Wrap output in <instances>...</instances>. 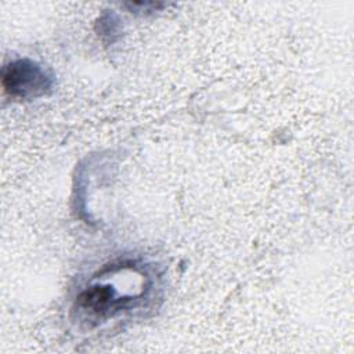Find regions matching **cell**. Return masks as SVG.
Returning a JSON list of instances; mask_svg holds the SVG:
<instances>
[{"label": "cell", "mask_w": 354, "mask_h": 354, "mask_svg": "<svg viewBox=\"0 0 354 354\" xmlns=\"http://www.w3.org/2000/svg\"><path fill=\"white\" fill-rule=\"evenodd\" d=\"M1 84L4 91L12 97L35 98L51 88L53 79L39 64L30 59H17L4 66Z\"/></svg>", "instance_id": "obj_1"}, {"label": "cell", "mask_w": 354, "mask_h": 354, "mask_svg": "<svg viewBox=\"0 0 354 354\" xmlns=\"http://www.w3.org/2000/svg\"><path fill=\"white\" fill-rule=\"evenodd\" d=\"M129 299L116 297V292L112 286H91L82 292L77 297V306L90 311L95 315H105L112 310H119L124 304H127Z\"/></svg>", "instance_id": "obj_2"}]
</instances>
